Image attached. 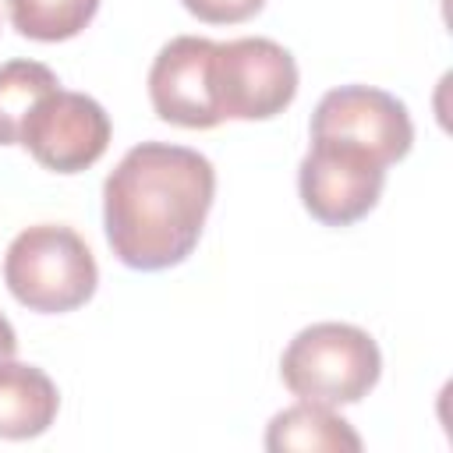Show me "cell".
I'll return each mask as SVG.
<instances>
[{
    "label": "cell",
    "instance_id": "cell-1",
    "mask_svg": "<svg viewBox=\"0 0 453 453\" xmlns=\"http://www.w3.org/2000/svg\"><path fill=\"white\" fill-rule=\"evenodd\" d=\"M212 195L216 170L202 152L142 142L124 152L103 184L106 244L127 269H170L195 251Z\"/></svg>",
    "mask_w": 453,
    "mask_h": 453
},
{
    "label": "cell",
    "instance_id": "cell-2",
    "mask_svg": "<svg viewBox=\"0 0 453 453\" xmlns=\"http://www.w3.org/2000/svg\"><path fill=\"white\" fill-rule=\"evenodd\" d=\"M382 375L379 343L350 322L304 326L280 357V379L297 400L343 407L368 396Z\"/></svg>",
    "mask_w": 453,
    "mask_h": 453
},
{
    "label": "cell",
    "instance_id": "cell-3",
    "mask_svg": "<svg viewBox=\"0 0 453 453\" xmlns=\"http://www.w3.org/2000/svg\"><path fill=\"white\" fill-rule=\"evenodd\" d=\"M4 283L18 304L39 315L81 308L99 283L88 244L60 223L25 226L4 255Z\"/></svg>",
    "mask_w": 453,
    "mask_h": 453
},
{
    "label": "cell",
    "instance_id": "cell-4",
    "mask_svg": "<svg viewBox=\"0 0 453 453\" xmlns=\"http://www.w3.org/2000/svg\"><path fill=\"white\" fill-rule=\"evenodd\" d=\"M297 96V64L273 39L244 35L216 42L212 99L223 120H269Z\"/></svg>",
    "mask_w": 453,
    "mask_h": 453
},
{
    "label": "cell",
    "instance_id": "cell-5",
    "mask_svg": "<svg viewBox=\"0 0 453 453\" xmlns=\"http://www.w3.org/2000/svg\"><path fill=\"white\" fill-rule=\"evenodd\" d=\"M382 184L386 163L336 138H311L297 166L301 202L326 226H350L368 216L382 195Z\"/></svg>",
    "mask_w": 453,
    "mask_h": 453
},
{
    "label": "cell",
    "instance_id": "cell-6",
    "mask_svg": "<svg viewBox=\"0 0 453 453\" xmlns=\"http://www.w3.org/2000/svg\"><path fill=\"white\" fill-rule=\"evenodd\" d=\"M21 145L53 173H81L106 152L110 117L92 96L53 88L32 106L21 127Z\"/></svg>",
    "mask_w": 453,
    "mask_h": 453
},
{
    "label": "cell",
    "instance_id": "cell-7",
    "mask_svg": "<svg viewBox=\"0 0 453 453\" xmlns=\"http://www.w3.org/2000/svg\"><path fill=\"white\" fill-rule=\"evenodd\" d=\"M311 138L357 145L389 166L411 152L414 124L393 92L372 85H340L319 99L311 113Z\"/></svg>",
    "mask_w": 453,
    "mask_h": 453
},
{
    "label": "cell",
    "instance_id": "cell-8",
    "mask_svg": "<svg viewBox=\"0 0 453 453\" xmlns=\"http://www.w3.org/2000/svg\"><path fill=\"white\" fill-rule=\"evenodd\" d=\"M212 53L205 35L170 39L149 67V99L159 120L177 127H216L223 117L212 99Z\"/></svg>",
    "mask_w": 453,
    "mask_h": 453
},
{
    "label": "cell",
    "instance_id": "cell-9",
    "mask_svg": "<svg viewBox=\"0 0 453 453\" xmlns=\"http://www.w3.org/2000/svg\"><path fill=\"white\" fill-rule=\"evenodd\" d=\"M60 411L53 379L14 357L0 361V439H35Z\"/></svg>",
    "mask_w": 453,
    "mask_h": 453
},
{
    "label": "cell",
    "instance_id": "cell-10",
    "mask_svg": "<svg viewBox=\"0 0 453 453\" xmlns=\"http://www.w3.org/2000/svg\"><path fill=\"white\" fill-rule=\"evenodd\" d=\"M265 449H273V453H287V449L357 453L361 435L333 407L297 400L294 407H283L280 414H273V421L265 428Z\"/></svg>",
    "mask_w": 453,
    "mask_h": 453
},
{
    "label": "cell",
    "instance_id": "cell-11",
    "mask_svg": "<svg viewBox=\"0 0 453 453\" xmlns=\"http://www.w3.org/2000/svg\"><path fill=\"white\" fill-rule=\"evenodd\" d=\"M53 88H60V81L39 60L0 64V145H21V127L32 106Z\"/></svg>",
    "mask_w": 453,
    "mask_h": 453
},
{
    "label": "cell",
    "instance_id": "cell-12",
    "mask_svg": "<svg viewBox=\"0 0 453 453\" xmlns=\"http://www.w3.org/2000/svg\"><path fill=\"white\" fill-rule=\"evenodd\" d=\"M11 25L35 42L74 39L99 11V0H7Z\"/></svg>",
    "mask_w": 453,
    "mask_h": 453
},
{
    "label": "cell",
    "instance_id": "cell-13",
    "mask_svg": "<svg viewBox=\"0 0 453 453\" xmlns=\"http://www.w3.org/2000/svg\"><path fill=\"white\" fill-rule=\"evenodd\" d=\"M198 21H209V25H237V21H248L255 18L265 0H180Z\"/></svg>",
    "mask_w": 453,
    "mask_h": 453
},
{
    "label": "cell",
    "instance_id": "cell-14",
    "mask_svg": "<svg viewBox=\"0 0 453 453\" xmlns=\"http://www.w3.org/2000/svg\"><path fill=\"white\" fill-rule=\"evenodd\" d=\"M14 350H18V336H14V326L0 315V361H7V357H14Z\"/></svg>",
    "mask_w": 453,
    "mask_h": 453
}]
</instances>
